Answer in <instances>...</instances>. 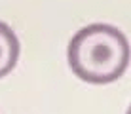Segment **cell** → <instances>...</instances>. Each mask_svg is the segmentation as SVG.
<instances>
[{
  "instance_id": "6da1fadb",
  "label": "cell",
  "mask_w": 131,
  "mask_h": 114,
  "mask_svg": "<svg viewBox=\"0 0 131 114\" xmlns=\"http://www.w3.org/2000/svg\"><path fill=\"white\" fill-rule=\"evenodd\" d=\"M69 63L78 78L91 84L118 80L129 63V44L122 30L112 25H88L72 36Z\"/></svg>"
},
{
  "instance_id": "7a4b0ae2",
  "label": "cell",
  "mask_w": 131,
  "mask_h": 114,
  "mask_svg": "<svg viewBox=\"0 0 131 114\" xmlns=\"http://www.w3.org/2000/svg\"><path fill=\"white\" fill-rule=\"evenodd\" d=\"M19 57V40L15 33L0 21V78L13 70Z\"/></svg>"
}]
</instances>
